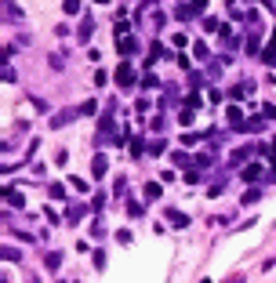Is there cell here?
<instances>
[{
  "label": "cell",
  "mask_w": 276,
  "mask_h": 283,
  "mask_svg": "<svg viewBox=\"0 0 276 283\" xmlns=\"http://www.w3.org/2000/svg\"><path fill=\"white\" fill-rule=\"evenodd\" d=\"M142 84L153 91V87H160V80H156V73H145V77H142Z\"/></svg>",
  "instance_id": "cell-26"
},
{
  "label": "cell",
  "mask_w": 276,
  "mask_h": 283,
  "mask_svg": "<svg viewBox=\"0 0 276 283\" xmlns=\"http://www.w3.org/2000/svg\"><path fill=\"white\" fill-rule=\"evenodd\" d=\"M273 153H276V138H273Z\"/></svg>",
  "instance_id": "cell-34"
},
{
  "label": "cell",
  "mask_w": 276,
  "mask_h": 283,
  "mask_svg": "<svg viewBox=\"0 0 276 283\" xmlns=\"http://www.w3.org/2000/svg\"><path fill=\"white\" fill-rule=\"evenodd\" d=\"M98 4H109V0H98Z\"/></svg>",
  "instance_id": "cell-35"
},
{
  "label": "cell",
  "mask_w": 276,
  "mask_h": 283,
  "mask_svg": "<svg viewBox=\"0 0 276 283\" xmlns=\"http://www.w3.org/2000/svg\"><path fill=\"white\" fill-rule=\"evenodd\" d=\"M265 127V116H251V120H247V131H262Z\"/></svg>",
  "instance_id": "cell-19"
},
{
  "label": "cell",
  "mask_w": 276,
  "mask_h": 283,
  "mask_svg": "<svg viewBox=\"0 0 276 283\" xmlns=\"http://www.w3.org/2000/svg\"><path fill=\"white\" fill-rule=\"evenodd\" d=\"M262 116H265V120H273V116H276V105L265 102V105H262Z\"/></svg>",
  "instance_id": "cell-31"
},
{
  "label": "cell",
  "mask_w": 276,
  "mask_h": 283,
  "mask_svg": "<svg viewBox=\"0 0 276 283\" xmlns=\"http://www.w3.org/2000/svg\"><path fill=\"white\" fill-rule=\"evenodd\" d=\"M262 178V163H247L244 167V181H258Z\"/></svg>",
  "instance_id": "cell-8"
},
{
  "label": "cell",
  "mask_w": 276,
  "mask_h": 283,
  "mask_svg": "<svg viewBox=\"0 0 276 283\" xmlns=\"http://www.w3.org/2000/svg\"><path fill=\"white\" fill-rule=\"evenodd\" d=\"M18 258H22V251H18V247H4V261H18Z\"/></svg>",
  "instance_id": "cell-23"
},
{
  "label": "cell",
  "mask_w": 276,
  "mask_h": 283,
  "mask_svg": "<svg viewBox=\"0 0 276 283\" xmlns=\"http://www.w3.org/2000/svg\"><path fill=\"white\" fill-rule=\"evenodd\" d=\"M91 236H95V240H102V236H106V225L95 222V225H91Z\"/></svg>",
  "instance_id": "cell-29"
},
{
  "label": "cell",
  "mask_w": 276,
  "mask_h": 283,
  "mask_svg": "<svg viewBox=\"0 0 276 283\" xmlns=\"http://www.w3.org/2000/svg\"><path fill=\"white\" fill-rule=\"evenodd\" d=\"M91 33H95V18H80V26H77V40H80V44H87V40H91Z\"/></svg>",
  "instance_id": "cell-6"
},
{
  "label": "cell",
  "mask_w": 276,
  "mask_h": 283,
  "mask_svg": "<svg viewBox=\"0 0 276 283\" xmlns=\"http://www.w3.org/2000/svg\"><path fill=\"white\" fill-rule=\"evenodd\" d=\"M262 58H265V62H269V66H273V62H276V33H273V40H269V48H265V51H262Z\"/></svg>",
  "instance_id": "cell-15"
},
{
  "label": "cell",
  "mask_w": 276,
  "mask_h": 283,
  "mask_svg": "<svg viewBox=\"0 0 276 283\" xmlns=\"http://www.w3.org/2000/svg\"><path fill=\"white\" fill-rule=\"evenodd\" d=\"M142 196L149 200V204H153V200H160V181H149V185L142 189Z\"/></svg>",
  "instance_id": "cell-12"
},
{
  "label": "cell",
  "mask_w": 276,
  "mask_h": 283,
  "mask_svg": "<svg viewBox=\"0 0 276 283\" xmlns=\"http://www.w3.org/2000/svg\"><path fill=\"white\" fill-rule=\"evenodd\" d=\"M258 200H262V189H247V193L240 196V204H244V207H254Z\"/></svg>",
  "instance_id": "cell-9"
},
{
  "label": "cell",
  "mask_w": 276,
  "mask_h": 283,
  "mask_svg": "<svg viewBox=\"0 0 276 283\" xmlns=\"http://www.w3.org/2000/svg\"><path fill=\"white\" fill-rule=\"evenodd\" d=\"M145 153V142L142 138H131V156H142Z\"/></svg>",
  "instance_id": "cell-21"
},
{
  "label": "cell",
  "mask_w": 276,
  "mask_h": 283,
  "mask_svg": "<svg viewBox=\"0 0 276 283\" xmlns=\"http://www.w3.org/2000/svg\"><path fill=\"white\" fill-rule=\"evenodd\" d=\"M164 218H167L174 229H186V225H189V214H186V211H178V207H167V211H164Z\"/></svg>",
  "instance_id": "cell-4"
},
{
  "label": "cell",
  "mask_w": 276,
  "mask_h": 283,
  "mask_svg": "<svg viewBox=\"0 0 276 283\" xmlns=\"http://www.w3.org/2000/svg\"><path fill=\"white\" fill-rule=\"evenodd\" d=\"M106 175H109V160L98 153V156L91 160V178H106Z\"/></svg>",
  "instance_id": "cell-7"
},
{
  "label": "cell",
  "mask_w": 276,
  "mask_h": 283,
  "mask_svg": "<svg viewBox=\"0 0 276 283\" xmlns=\"http://www.w3.org/2000/svg\"><path fill=\"white\" fill-rule=\"evenodd\" d=\"M178 120H182V124H186V127H189L193 120H196V109H186V105H182V113H178Z\"/></svg>",
  "instance_id": "cell-17"
},
{
  "label": "cell",
  "mask_w": 276,
  "mask_h": 283,
  "mask_svg": "<svg viewBox=\"0 0 276 283\" xmlns=\"http://www.w3.org/2000/svg\"><path fill=\"white\" fill-rule=\"evenodd\" d=\"M73 116H77L73 109H66V113H55V116H51V127H66V124L73 120Z\"/></svg>",
  "instance_id": "cell-11"
},
{
  "label": "cell",
  "mask_w": 276,
  "mask_h": 283,
  "mask_svg": "<svg viewBox=\"0 0 276 283\" xmlns=\"http://www.w3.org/2000/svg\"><path fill=\"white\" fill-rule=\"evenodd\" d=\"M131 240H135V236H131V229H120V232H116V243H124V247H127Z\"/></svg>",
  "instance_id": "cell-28"
},
{
  "label": "cell",
  "mask_w": 276,
  "mask_h": 283,
  "mask_svg": "<svg viewBox=\"0 0 276 283\" xmlns=\"http://www.w3.org/2000/svg\"><path fill=\"white\" fill-rule=\"evenodd\" d=\"M189 7H193V15H204L207 11V0H189Z\"/></svg>",
  "instance_id": "cell-24"
},
{
  "label": "cell",
  "mask_w": 276,
  "mask_h": 283,
  "mask_svg": "<svg viewBox=\"0 0 276 283\" xmlns=\"http://www.w3.org/2000/svg\"><path fill=\"white\" fill-rule=\"evenodd\" d=\"M116 51L124 54V62H127V58H135V54L142 51V48H138V36H116Z\"/></svg>",
  "instance_id": "cell-2"
},
{
  "label": "cell",
  "mask_w": 276,
  "mask_h": 283,
  "mask_svg": "<svg viewBox=\"0 0 276 283\" xmlns=\"http://www.w3.org/2000/svg\"><path fill=\"white\" fill-rule=\"evenodd\" d=\"M200 84H204V77H200V73H189V87H193V91H196Z\"/></svg>",
  "instance_id": "cell-32"
},
{
  "label": "cell",
  "mask_w": 276,
  "mask_h": 283,
  "mask_svg": "<svg viewBox=\"0 0 276 283\" xmlns=\"http://www.w3.org/2000/svg\"><path fill=\"white\" fill-rule=\"evenodd\" d=\"M26 283H40V280H36V276H33V280H26Z\"/></svg>",
  "instance_id": "cell-33"
},
{
  "label": "cell",
  "mask_w": 276,
  "mask_h": 283,
  "mask_svg": "<svg viewBox=\"0 0 276 283\" xmlns=\"http://www.w3.org/2000/svg\"><path fill=\"white\" fill-rule=\"evenodd\" d=\"M66 218H69V225H73V222H80V218H84V204L69 207V211H66Z\"/></svg>",
  "instance_id": "cell-16"
},
{
  "label": "cell",
  "mask_w": 276,
  "mask_h": 283,
  "mask_svg": "<svg viewBox=\"0 0 276 283\" xmlns=\"http://www.w3.org/2000/svg\"><path fill=\"white\" fill-rule=\"evenodd\" d=\"M273 4H276V0H273Z\"/></svg>",
  "instance_id": "cell-36"
},
{
  "label": "cell",
  "mask_w": 276,
  "mask_h": 283,
  "mask_svg": "<svg viewBox=\"0 0 276 283\" xmlns=\"http://www.w3.org/2000/svg\"><path fill=\"white\" fill-rule=\"evenodd\" d=\"M164 149H167V142H164V138H153V142H149V153H153V156H160Z\"/></svg>",
  "instance_id": "cell-18"
},
{
  "label": "cell",
  "mask_w": 276,
  "mask_h": 283,
  "mask_svg": "<svg viewBox=\"0 0 276 283\" xmlns=\"http://www.w3.org/2000/svg\"><path fill=\"white\" fill-rule=\"evenodd\" d=\"M200 138H204V134H196V131H186V134H182V138H178V142H182V145H186V149H193V145H196Z\"/></svg>",
  "instance_id": "cell-14"
},
{
  "label": "cell",
  "mask_w": 276,
  "mask_h": 283,
  "mask_svg": "<svg viewBox=\"0 0 276 283\" xmlns=\"http://www.w3.org/2000/svg\"><path fill=\"white\" fill-rule=\"evenodd\" d=\"M193 54H196L200 62H207V58H211V51H207V44H204V40H196V44H193Z\"/></svg>",
  "instance_id": "cell-13"
},
{
  "label": "cell",
  "mask_w": 276,
  "mask_h": 283,
  "mask_svg": "<svg viewBox=\"0 0 276 283\" xmlns=\"http://www.w3.org/2000/svg\"><path fill=\"white\" fill-rule=\"evenodd\" d=\"M225 120H229V127H233V131H247V120H244V109L236 105V102H233V105L225 109Z\"/></svg>",
  "instance_id": "cell-3"
},
{
  "label": "cell",
  "mask_w": 276,
  "mask_h": 283,
  "mask_svg": "<svg viewBox=\"0 0 276 283\" xmlns=\"http://www.w3.org/2000/svg\"><path fill=\"white\" fill-rule=\"evenodd\" d=\"M116 87H124V91H131L135 84H138V73H135V66L131 62H120V69H116Z\"/></svg>",
  "instance_id": "cell-1"
},
{
  "label": "cell",
  "mask_w": 276,
  "mask_h": 283,
  "mask_svg": "<svg viewBox=\"0 0 276 283\" xmlns=\"http://www.w3.org/2000/svg\"><path fill=\"white\" fill-rule=\"evenodd\" d=\"M62 7H66V15H77L80 11V0H62Z\"/></svg>",
  "instance_id": "cell-25"
},
{
  "label": "cell",
  "mask_w": 276,
  "mask_h": 283,
  "mask_svg": "<svg viewBox=\"0 0 276 283\" xmlns=\"http://www.w3.org/2000/svg\"><path fill=\"white\" fill-rule=\"evenodd\" d=\"M196 167H200V171L211 167V153H200V156H196Z\"/></svg>",
  "instance_id": "cell-30"
},
{
  "label": "cell",
  "mask_w": 276,
  "mask_h": 283,
  "mask_svg": "<svg viewBox=\"0 0 276 283\" xmlns=\"http://www.w3.org/2000/svg\"><path fill=\"white\" fill-rule=\"evenodd\" d=\"M4 204H7V207H15V211H22V207H26V196L18 193V189L7 185V189H4Z\"/></svg>",
  "instance_id": "cell-5"
},
{
  "label": "cell",
  "mask_w": 276,
  "mask_h": 283,
  "mask_svg": "<svg viewBox=\"0 0 276 283\" xmlns=\"http://www.w3.org/2000/svg\"><path fill=\"white\" fill-rule=\"evenodd\" d=\"M48 193H51V200H66V189L55 181V185H48Z\"/></svg>",
  "instance_id": "cell-20"
},
{
  "label": "cell",
  "mask_w": 276,
  "mask_h": 283,
  "mask_svg": "<svg viewBox=\"0 0 276 283\" xmlns=\"http://www.w3.org/2000/svg\"><path fill=\"white\" fill-rule=\"evenodd\" d=\"M127 214L138 218V214H142V204H138V200H127Z\"/></svg>",
  "instance_id": "cell-27"
},
{
  "label": "cell",
  "mask_w": 276,
  "mask_h": 283,
  "mask_svg": "<svg viewBox=\"0 0 276 283\" xmlns=\"http://www.w3.org/2000/svg\"><path fill=\"white\" fill-rule=\"evenodd\" d=\"M44 265H48L51 272H58V269H62V251H51L48 258H44Z\"/></svg>",
  "instance_id": "cell-10"
},
{
  "label": "cell",
  "mask_w": 276,
  "mask_h": 283,
  "mask_svg": "<svg viewBox=\"0 0 276 283\" xmlns=\"http://www.w3.org/2000/svg\"><path fill=\"white\" fill-rule=\"evenodd\" d=\"M247 153H251V149H236L233 156H229V163H233V167H236V163H244V160H247Z\"/></svg>",
  "instance_id": "cell-22"
}]
</instances>
